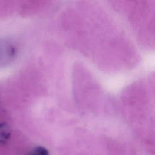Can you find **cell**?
<instances>
[{
	"mask_svg": "<svg viewBox=\"0 0 155 155\" xmlns=\"http://www.w3.org/2000/svg\"><path fill=\"white\" fill-rule=\"evenodd\" d=\"M10 130L9 127L4 124H0V144L7 143L10 137Z\"/></svg>",
	"mask_w": 155,
	"mask_h": 155,
	"instance_id": "cell-1",
	"label": "cell"
},
{
	"mask_svg": "<svg viewBox=\"0 0 155 155\" xmlns=\"http://www.w3.org/2000/svg\"><path fill=\"white\" fill-rule=\"evenodd\" d=\"M35 155H50L48 151L43 147H37L32 151Z\"/></svg>",
	"mask_w": 155,
	"mask_h": 155,
	"instance_id": "cell-2",
	"label": "cell"
},
{
	"mask_svg": "<svg viewBox=\"0 0 155 155\" xmlns=\"http://www.w3.org/2000/svg\"><path fill=\"white\" fill-rule=\"evenodd\" d=\"M29 155H35V154H34L33 152H31V153H30Z\"/></svg>",
	"mask_w": 155,
	"mask_h": 155,
	"instance_id": "cell-3",
	"label": "cell"
}]
</instances>
